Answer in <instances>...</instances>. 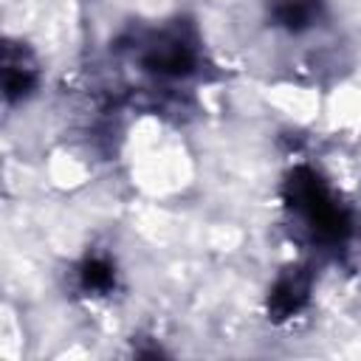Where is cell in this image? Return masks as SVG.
Here are the masks:
<instances>
[{"label": "cell", "mask_w": 361, "mask_h": 361, "mask_svg": "<svg viewBox=\"0 0 361 361\" xmlns=\"http://www.w3.org/2000/svg\"><path fill=\"white\" fill-rule=\"evenodd\" d=\"M144 65L155 73H166V76H186L195 68V54L189 45H183L180 39H164L158 45H152L144 56Z\"/></svg>", "instance_id": "3957f363"}, {"label": "cell", "mask_w": 361, "mask_h": 361, "mask_svg": "<svg viewBox=\"0 0 361 361\" xmlns=\"http://www.w3.org/2000/svg\"><path fill=\"white\" fill-rule=\"evenodd\" d=\"M3 65H6V71H3V73H6V99H8V102H17V99L28 96L31 87H34V82H37L34 68H31L28 62H23V56L14 59L11 48H6Z\"/></svg>", "instance_id": "277c9868"}, {"label": "cell", "mask_w": 361, "mask_h": 361, "mask_svg": "<svg viewBox=\"0 0 361 361\" xmlns=\"http://www.w3.org/2000/svg\"><path fill=\"white\" fill-rule=\"evenodd\" d=\"M79 276L87 290H110V285H113V268L104 259H87L82 265Z\"/></svg>", "instance_id": "8992f818"}, {"label": "cell", "mask_w": 361, "mask_h": 361, "mask_svg": "<svg viewBox=\"0 0 361 361\" xmlns=\"http://www.w3.org/2000/svg\"><path fill=\"white\" fill-rule=\"evenodd\" d=\"M316 14H319V0H276L274 3V17L288 31L307 28Z\"/></svg>", "instance_id": "5b68a950"}, {"label": "cell", "mask_w": 361, "mask_h": 361, "mask_svg": "<svg viewBox=\"0 0 361 361\" xmlns=\"http://www.w3.org/2000/svg\"><path fill=\"white\" fill-rule=\"evenodd\" d=\"M307 299V274H302L299 268H290L271 290V299H268V313L271 319L282 322L288 316H293Z\"/></svg>", "instance_id": "7a4b0ae2"}, {"label": "cell", "mask_w": 361, "mask_h": 361, "mask_svg": "<svg viewBox=\"0 0 361 361\" xmlns=\"http://www.w3.org/2000/svg\"><path fill=\"white\" fill-rule=\"evenodd\" d=\"M288 203L305 214L313 234L324 243H338L350 231L347 214L333 203L324 183L310 169H296L288 180Z\"/></svg>", "instance_id": "6da1fadb"}]
</instances>
